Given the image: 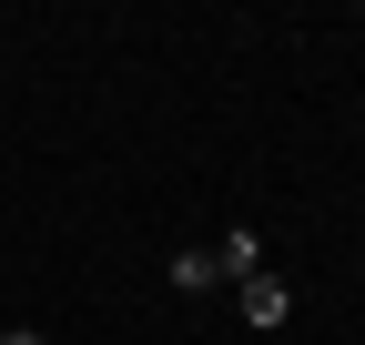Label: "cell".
Listing matches in <instances>:
<instances>
[{"mask_svg":"<svg viewBox=\"0 0 365 345\" xmlns=\"http://www.w3.org/2000/svg\"><path fill=\"white\" fill-rule=\"evenodd\" d=\"M0 345H51V335H41V325H11V335H0Z\"/></svg>","mask_w":365,"mask_h":345,"instance_id":"obj_4","label":"cell"},{"mask_svg":"<svg viewBox=\"0 0 365 345\" xmlns=\"http://www.w3.org/2000/svg\"><path fill=\"white\" fill-rule=\"evenodd\" d=\"M163 284H173V294H213V284H223V264H213V244H182L173 264H163Z\"/></svg>","mask_w":365,"mask_h":345,"instance_id":"obj_2","label":"cell"},{"mask_svg":"<svg viewBox=\"0 0 365 345\" xmlns=\"http://www.w3.org/2000/svg\"><path fill=\"white\" fill-rule=\"evenodd\" d=\"M213 264H223V274H234V284H244V274H264V234H244V224H234V234H223V244H213Z\"/></svg>","mask_w":365,"mask_h":345,"instance_id":"obj_3","label":"cell"},{"mask_svg":"<svg viewBox=\"0 0 365 345\" xmlns=\"http://www.w3.org/2000/svg\"><path fill=\"white\" fill-rule=\"evenodd\" d=\"M294 315V284L284 274H244V325H284Z\"/></svg>","mask_w":365,"mask_h":345,"instance_id":"obj_1","label":"cell"}]
</instances>
